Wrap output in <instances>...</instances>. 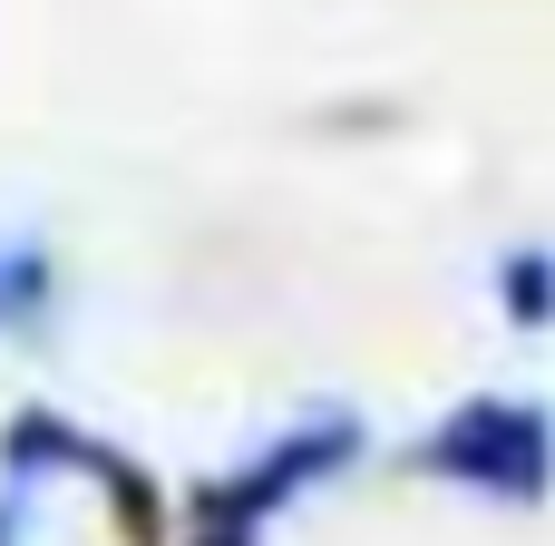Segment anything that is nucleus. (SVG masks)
<instances>
[{
    "mask_svg": "<svg viewBox=\"0 0 555 546\" xmlns=\"http://www.w3.org/2000/svg\"><path fill=\"white\" fill-rule=\"evenodd\" d=\"M410 469L439 479V488L498 498V508H546L555 498V410L517 401V391H468L449 420L420 430Z\"/></svg>",
    "mask_w": 555,
    "mask_h": 546,
    "instance_id": "f257e3e1",
    "label": "nucleus"
},
{
    "mask_svg": "<svg viewBox=\"0 0 555 546\" xmlns=\"http://www.w3.org/2000/svg\"><path fill=\"white\" fill-rule=\"evenodd\" d=\"M361 449H371V430H361L351 410H312L302 430L263 440L234 479H205V488H195V518H215V528H263V518H283L293 498L332 488Z\"/></svg>",
    "mask_w": 555,
    "mask_h": 546,
    "instance_id": "f03ea898",
    "label": "nucleus"
},
{
    "mask_svg": "<svg viewBox=\"0 0 555 546\" xmlns=\"http://www.w3.org/2000/svg\"><path fill=\"white\" fill-rule=\"evenodd\" d=\"M0 459H10V488H29L39 469H78V479L107 498V518H117V537H127V546H166V498H156V479H146L127 449H107L98 430L59 420V410H10Z\"/></svg>",
    "mask_w": 555,
    "mask_h": 546,
    "instance_id": "7ed1b4c3",
    "label": "nucleus"
},
{
    "mask_svg": "<svg viewBox=\"0 0 555 546\" xmlns=\"http://www.w3.org/2000/svg\"><path fill=\"white\" fill-rule=\"evenodd\" d=\"M498 303L517 332H555V244H507L498 254Z\"/></svg>",
    "mask_w": 555,
    "mask_h": 546,
    "instance_id": "20e7f679",
    "label": "nucleus"
},
{
    "mask_svg": "<svg viewBox=\"0 0 555 546\" xmlns=\"http://www.w3.org/2000/svg\"><path fill=\"white\" fill-rule=\"evenodd\" d=\"M49 303H59L49 254H39V244H0V332H29Z\"/></svg>",
    "mask_w": 555,
    "mask_h": 546,
    "instance_id": "39448f33",
    "label": "nucleus"
},
{
    "mask_svg": "<svg viewBox=\"0 0 555 546\" xmlns=\"http://www.w3.org/2000/svg\"><path fill=\"white\" fill-rule=\"evenodd\" d=\"M185 546H263V528H215V518H195V537Z\"/></svg>",
    "mask_w": 555,
    "mask_h": 546,
    "instance_id": "423d86ee",
    "label": "nucleus"
},
{
    "mask_svg": "<svg viewBox=\"0 0 555 546\" xmlns=\"http://www.w3.org/2000/svg\"><path fill=\"white\" fill-rule=\"evenodd\" d=\"M20 528H29V488H0V546H20Z\"/></svg>",
    "mask_w": 555,
    "mask_h": 546,
    "instance_id": "0eeeda50",
    "label": "nucleus"
}]
</instances>
